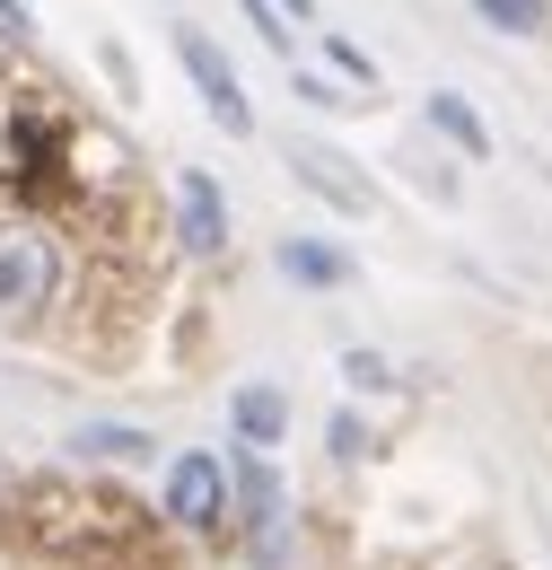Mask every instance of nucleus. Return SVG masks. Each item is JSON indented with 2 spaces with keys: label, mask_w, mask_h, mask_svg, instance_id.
Listing matches in <instances>:
<instances>
[{
  "label": "nucleus",
  "mask_w": 552,
  "mask_h": 570,
  "mask_svg": "<svg viewBox=\"0 0 552 570\" xmlns=\"http://www.w3.org/2000/svg\"><path fill=\"white\" fill-rule=\"evenodd\" d=\"M167 518H185V527H219L228 518V474L210 465L203 448H185L167 465Z\"/></svg>",
  "instance_id": "nucleus-3"
},
{
  "label": "nucleus",
  "mask_w": 552,
  "mask_h": 570,
  "mask_svg": "<svg viewBox=\"0 0 552 570\" xmlns=\"http://www.w3.org/2000/svg\"><path fill=\"white\" fill-rule=\"evenodd\" d=\"M280 422H289V404H280L273 386H246V395H237V430H246V448H280Z\"/></svg>",
  "instance_id": "nucleus-8"
},
{
  "label": "nucleus",
  "mask_w": 552,
  "mask_h": 570,
  "mask_svg": "<svg viewBox=\"0 0 552 570\" xmlns=\"http://www.w3.org/2000/svg\"><path fill=\"white\" fill-rule=\"evenodd\" d=\"M79 448H88V456H124V465H132V456H149V430H132V422H97V430H79Z\"/></svg>",
  "instance_id": "nucleus-10"
},
{
  "label": "nucleus",
  "mask_w": 552,
  "mask_h": 570,
  "mask_svg": "<svg viewBox=\"0 0 552 570\" xmlns=\"http://www.w3.org/2000/svg\"><path fill=\"white\" fill-rule=\"evenodd\" d=\"M343 377L359 395H395V360L386 352H343Z\"/></svg>",
  "instance_id": "nucleus-11"
},
{
  "label": "nucleus",
  "mask_w": 552,
  "mask_h": 570,
  "mask_svg": "<svg viewBox=\"0 0 552 570\" xmlns=\"http://www.w3.org/2000/svg\"><path fill=\"white\" fill-rule=\"evenodd\" d=\"M237 509H246V527L273 544V527H280V483H273V465H264L255 448L237 456Z\"/></svg>",
  "instance_id": "nucleus-6"
},
{
  "label": "nucleus",
  "mask_w": 552,
  "mask_h": 570,
  "mask_svg": "<svg viewBox=\"0 0 552 570\" xmlns=\"http://www.w3.org/2000/svg\"><path fill=\"white\" fill-rule=\"evenodd\" d=\"M491 27H509V36H535L544 27V0H474Z\"/></svg>",
  "instance_id": "nucleus-12"
},
{
  "label": "nucleus",
  "mask_w": 552,
  "mask_h": 570,
  "mask_svg": "<svg viewBox=\"0 0 552 570\" xmlns=\"http://www.w3.org/2000/svg\"><path fill=\"white\" fill-rule=\"evenodd\" d=\"M176 53H185V71H194V88H203L210 124H219V132H255V115H246V97H237V71H228V53L210 45L203 27H176Z\"/></svg>",
  "instance_id": "nucleus-2"
},
{
  "label": "nucleus",
  "mask_w": 552,
  "mask_h": 570,
  "mask_svg": "<svg viewBox=\"0 0 552 570\" xmlns=\"http://www.w3.org/2000/svg\"><path fill=\"white\" fill-rule=\"evenodd\" d=\"M246 18L264 27V45H280V53H289V27H280V18H273V9H264V0H246Z\"/></svg>",
  "instance_id": "nucleus-14"
},
{
  "label": "nucleus",
  "mask_w": 552,
  "mask_h": 570,
  "mask_svg": "<svg viewBox=\"0 0 552 570\" xmlns=\"http://www.w3.org/2000/svg\"><path fill=\"white\" fill-rule=\"evenodd\" d=\"M62 289V255L45 228H0V316H36Z\"/></svg>",
  "instance_id": "nucleus-1"
},
{
  "label": "nucleus",
  "mask_w": 552,
  "mask_h": 570,
  "mask_svg": "<svg viewBox=\"0 0 552 570\" xmlns=\"http://www.w3.org/2000/svg\"><path fill=\"white\" fill-rule=\"evenodd\" d=\"M430 124L465 149V158H491V132H483V115H474L465 97H447V88H438V97H430Z\"/></svg>",
  "instance_id": "nucleus-7"
},
{
  "label": "nucleus",
  "mask_w": 552,
  "mask_h": 570,
  "mask_svg": "<svg viewBox=\"0 0 552 570\" xmlns=\"http://www.w3.org/2000/svg\"><path fill=\"white\" fill-rule=\"evenodd\" d=\"M280 273H289V282H307V289H334V282H343V255H334V246L289 237V246H280Z\"/></svg>",
  "instance_id": "nucleus-9"
},
{
  "label": "nucleus",
  "mask_w": 552,
  "mask_h": 570,
  "mask_svg": "<svg viewBox=\"0 0 552 570\" xmlns=\"http://www.w3.org/2000/svg\"><path fill=\"white\" fill-rule=\"evenodd\" d=\"M334 456H368V430L351 422V413H334Z\"/></svg>",
  "instance_id": "nucleus-13"
},
{
  "label": "nucleus",
  "mask_w": 552,
  "mask_h": 570,
  "mask_svg": "<svg viewBox=\"0 0 552 570\" xmlns=\"http://www.w3.org/2000/svg\"><path fill=\"white\" fill-rule=\"evenodd\" d=\"M289 167H298V185H307V194H325L334 212H368V203H377L359 176H343L351 158H334V149H289Z\"/></svg>",
  "instance_id": "nucleus-4"
},
{
  "label": "nucleus",
  "mask_w": 552,
  "mask_h": 570,
  "mask_svg": "<svg viewBox=\"0 0 552 570\" xmlns=\"http://www.w3.org/2000/svg\"><path fill=\"white\" fill-rule=\"evenodd\" d=\"M0 45H27V9L18 0H0Z\"/></svg>",
  "instance_id": "nucleus-15"
},
{
  "label": "nucleus",
  "mask_w": 552,
  "mask_h": 570,
  "mask_svg": "<svg viewBox=\"0 0 552 570\" xmlns=\"http://www.w3.org/2000/svg\"><path fill=\"white\" fill-rule=\"evenodd\" d=\"M185 246L194 255H219L228 246V212H219V185L203 167H185Z\"/></svg>",
  "instance_id": "nucleus-5"
}]
</instances>
